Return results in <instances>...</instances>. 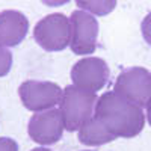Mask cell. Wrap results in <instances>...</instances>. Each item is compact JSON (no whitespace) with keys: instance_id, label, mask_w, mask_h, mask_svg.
<instances>
[{"instance_id":"cell-1","label":"cell","mask_w":151,"mask_h":151,"mask_svg":"<svg viewBox=\"0 0 151 151\" xmlns=\"http://www.w3.org/2000/svg\"><path fill=\"white\" fill-rule=\"evenodd\" d=\"M94 116L101 121L115 137H134L145 125L142 107L125 100L115 91L106 92L97 100Z\"/></svg>"},{"instance_id":"cell-2","label":"cell","mask_w":151,"mask_h":151,"mask_svg":"<svg viewBox=\"0 0 151 151\" xmlns=\"http://www.w3.org/2000/svg\"><path fill=\"white\" fill-rule=\"evenodd\" d=\"M97 95L94 92L80 89L70 85L62 91V98L59 103V112L64 127L68 132L79 130L85 122L94 116V107L97 104Z\"/></svg>"},{"instance_id":"cell-3","label":"cell","mask_w":151,"mask_h":151,"mask_svg":"<svg viewBox=\"0 0 151 151\" xmlns=\"http://www.w3.org/2000/svg\"><path fill=\"white\" fill-rule=\"evenodd\" d=\"M70 20L64 14H50L36 23L33 38L47 52H60L70 45Z\"/></svg>"},{"instance_id":"cell-4","label":"cell","mask_w":151,"mask_h":151,"mask_svg":"<svg viewBox=\"0 0 151 151\" xmlns=\"http://www.w3.org/2000/svg\"><path fill=\"white\" fill-rule=\"evenodd\" d=\"M113 91L141 107L147 106L151 97V73L142 67L124 70L118 76Z\"/></svg>"},{"instance_id":"cell-5","label":"cell","mask_w":151,"mask_h":151,"mask_svg":"<svg viewBox=\"0 0 151 151\" xmlns=\"http://www.w3.org/2000/svg\"><path fill=\"white\" fill-rule=\"evenodd\" d=\"M18 95L23 106L32 112H44L60 103L62 89L58 83L27 80L20 85Z\"/></svg>"},{"instance_id":"cell-6","label":"cell","mask_w":151,"mask_h":151,"mask_svg":"<svg viewBox=\"0 0 151 151\" xmlns=\"http://www.w3.org/2000/svg\"><path fill=\"white\" fill-rule=\"evenodd\" d=\"M70 47L76 55H91L97 48L98 21L94 15L77 9L70 17Z\"/></svg>"},{"instance_id":"cell-7","label":"cell","mask_w":151,"mask_h":151,"mask_svg":"<svg viewBox=\"0 0 151 151\" xmlns=\"http://www.w3.org/2000/svg\"><path fill=\"white\" fill-rule=\"evenodd\" d=\"M109 74L110 71L106 60L100 58H83L74 64L71 79L74 86L95 94L107 83Z\"/></svg>"},{"instance_id":"cell-8","label":"cell","mask_w":151,"mask_h":151,"mask_svg":"<svg viewBox=\"0 0 151 151\" xmlns=\"http://www.w3.org/2000/svg\"><path fill=\"white\" fill-rule=\"evenodd\" d=\"M64 121L58 109H48L44 112H38L29 121V136L32 141L41 145H53L56 144L64 132Z\"/></svg>"},{"instance_id":"cell-9","label":"cell","mask_w":151,"mask_h":151,"mask_svg":"<svg viewBox=\"0 0 151 151\" xmlns=\"http://www.w3.org/2000/svg\"><path fill=\"white\" fill-rule=\"evenodd\" d=\"M29 20L20 11L6 9L0 12V45L15 47L27 35Z\"/></svg>"},{"instance_id":"cell-10","label":"cell","mask_w":151,"mask_h":151,"mask_svg":"<svg viewBox=\"0 0 151 151\" xmlns=\"http://www.w3.org/2000/svg\"><path fill=\"white\" fill-rule=\"evenodd\" d=\"M113 139H116L104 125L103 122L92 116L88 122H85L82 127L79 129V141L83 145L88 147H97V145H103L107 142H112Z\"/></svg>"},{"instance_id":"cell-11","label":"cell","mask_w":151,"mask_h":151,"mask_svg":"<svg viewBox=\"0 0 151 151\" xmlns=\"http://www.w3.org/2000/svg\"><path fill=\"white\" fill-rule=\"evenodd\" d=\"M116 2L118 0H76V5L82 11H88L94 15L103 17L115 9Z\"/></svg>"},{"instance_id":"cell-12","label":"cell","mask_w":151,"mask_h":151,"mask_svg":"<svg viewBox=\"0 0 151 151\" xmlns=\"http://www.w3.org/2000/svg\"><path fill=\"white\" fill-rule=\"evenodd\" d=\"M12 67V53L3 45H0V77L9 73Z\"/></svg>"},{"instance_id":"cell-13","label":"cell","mask_w":151,"mask_h":151,"mask_svg":"<svg viewBox=\"0 0 151 151\" xmlns=\"http://www.w3.org/2000/svg\"><path fill=\"white\" fill-rule=\"evenodd\" d=\"M141 30H142V36H144V40L147 41V44L151 45V12L147 14V17L142 20Z\"/></svg>"},{"instance_id":"cell-14","label":"cell","mask_w":151,"mask_h":151,"mask_svg":"<svg viewBox=\"0 0 151 151\" xmlns=\"http://www.w3.org/2000/svg\"><path fill=\"white\" fill-rule=\"evenodd\" d=\"M0 151H18V144L11 137H0Z\"/></svg>"},{"instance_id":"cell-15","label":"cell","mask_w":151,"mask_h":151,"mask_svg":"<svg viewBox=\"0 0 151 151\" xmlns=\"http://www.w3.org/2000/svg\"><path fill=\"white\" fill-rule=\"evenodd\" d=\"M41 2L45 5V6H52V8H55V6H62V5H67L70 0H41Z\"/></svg>"},{"instance_id":"cell-16","label":"cell","mask_w":151,"mask_h":151,"mask_svg":"<svg viewBox=\"0 0 151 151\" xmlns=\"http://www.w3.org/2000/svg\"><path fill=\"white\" fill-rule=\"evenodd\" d=\"M147 119H148V122L151 125V97H150L148 103H147Z\"/></svg>"},{"instance_id":"cell-17","label":"cell","mask_w":151,"mask_h":151,"mask_svg":"<svg viewBox=\"0 0 151 151\" xmlns=\"http://www.w3.org/2000/svg\"><path fill=\"white\" fill-rule=\"evenodd\" d=\"M32 151H52V150H47V148H33Z\"/></svg>"}]
</instances>
